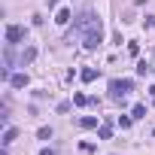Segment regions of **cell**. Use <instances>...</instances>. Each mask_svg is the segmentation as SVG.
<instances>
[{
	"instance_id": "cell-14",
	"label": "cell",
	"mask_w": 155,
	"mask_h": 155,
	"mask_svg": "<svg viewBox=\"0 0 155 155\" xmlns=\"http://www.w3.org/2000/svg\"><path fill=\"white\" fill-rule=\"evenodd\" d=\"M149 70H152V67H149V64H146V61H140V64H137V73H140V76H146V73H149Z\"/></svg>"
},
{
	"instance_id": "cell-3",
	"label": "cell",
	"mask_w": 155,
	"mask_h": 155,
	"mask_svg": "<svg viewBox=\"0 0 155 155\" xmlns=\"http://www.w3.org/2000/svg\"><path fill=\"white\" fill-rule=\"evenodd\" d=\"M28 37V31L21 28V25H9L6 28V46H15V43H21Z\"/></svg>"
},
{
	"instance_id": "cell-19",
	"label": "cell",
	"mask_w": 155,
	"mask_h": 155,
	"mask_svg": "<svg viewBox=\"0 0 155 155\" xmlns=\"http://www.w3.org/2000/svg\"><path fill=\"white\" fill-rule=\"evenodd\" d=\"M40 155H55V152H52V149H43V152H40Z\"/></svg>"
},
{
	"instance_id": "cell-10",
	"label": "cell",
	"mask_w": 155,
	"mask_h": 155,
	"mask_svg": "<svg viewBox=\"0 0 155 155\" xmlns=\"http://www.w3.org/2000/svg\"><path fill=\"white\" fill-rule=\"evenodd\" d=\"M67 21H70V9H61V12L55 15V25H61V28H64Z\"/></svg>"
},
{
	"instance_id": "cell-18",
	"label": "cell",
	"mask_w": 155,
	"mask_h": 155,
	"mask_svg": "<svg viewBox=\"0 0 155 155\" xmlns=\"http://www.w3.org/2000/svg\"><path fill=\"white\" fill-rule=\"evenodd\" d=\"M55 6H58V0H49V9H55Z\"/></svg>"
},
{
	"instance_id": "cell-15",
	"label": "cell",
	"mask_w": 155,
	"mask_h": 155,
	"mask_svg": "<svg viewBox=\"0 0 155 155\" xmlns=\"http://www.w3.org/2000/svg\"><path fill=\"white\" fill-rule=\"evenodd\" d=\"M128 55H134V58H137V55H140V46H137V43H128Z\"/></svg>"
},
{
	"instance_id": "cell-12",
	"label": "cell",
	"mask_w": 155,
	"mask_h": 155,
	"mask_svg": "<svg viewBox=\"0 0 155 155\" xmlns=\"http://www.w3.org/2000/svg\"><path fill=\"white\" fill-rule=\"evenodd\" d=\"M73 104H76V107H88L91 97H85V94H73Z\"/></svg>"
},
{
	"instance_id": "cell-9",
	"label": "cell",
	"mask_w": 155,
	"mask_h": 155,
	"mask_svg": "<svg viewBox=\"0 0 155 155\" xmlns=\"http://www.w3.org/2000/svg\"><path fill=\"white\" fill-rule=\"evenodd\" d=\"M34 55H37V49H34V46H28V49L21 52V67H25V64H31V61H34Z\"/></svg>"
},
{
	"instance_id": "cell-6",
	"label": "cell",
	"mask_w": 155,
	"mask_h": 155,
	"mask_svg": "<svg viewBox=\"0 0 155 155\" xmlns=\"http://www.w3.org/2000/svg\"><path fill=\"white\" fill-rule=\"evenodd\" d=\"M79 79H82V82H94V79H97V70H94V67H85V70L79 73Z\"/></svg>"
},
{
	"instance_id": "cell-1",
	"label": "cell",
	"mask_w": 155,
	"mask_h": 155,
	"mask_svg": "<svg viewBox=\"0 0 155 155\" xmlns=\"http://www.w3.org/2000/svg\"><path fill=\"white\" fill-rule=\"evenodd\" d=\"M76 31L82 34V46L88 52H94L101 43H104V21L94 15V12H82L76 18Z\"/></svg>"
},
{
	"instance_id": "cell-8",
	"label": "cell",
	"mask_w": 155,
	"mask_h": 155,
	"mask_svg": "<svg viewBox=\"0 0 155 155\" xmlns=\"http://www.w3.org/2000/svg\"><path fill=\"white\" fill-rule=\"evenodd\" d=\"M79 128H85V131L88 128H97V116H82L79 119Z\"/></svg>"
},
{
	"instance_id": "cell-17",
	"label": "cell",
	"mask_w": 155,
	"mask_h": 155,
	"mask_svg": "<svg viewBox=\"0 0 155 155\" xmlns=\"http://www.w3.org/2000/svg\"><path fill=\"white\" fill-rule=\"evenodd\" d=\"M131 119H134V116H119V125H122V128H131Z\"/></svg>"
},
{
	"instance_id": "cell-7",
	"label": "cell",
	"mask_w": 155,
	"mask_h": 155,
	"mask_svg": "<svg viewBox=\"0 0 155 155\" xmlns=\"http://www.w3.org/2000/svg\"><path fill=\"white\" fill-rule=\"evenodd\" d=\"M15 137H18V128H6V131H3V140H0V143H3V146H9Z\"/></svg>"
},
{
	"instance_id": "cell-4",
	"label": "cell",
	"mask_w": 155,
	"mask_h": 155,
	"mask_svg": "<svg viewBox=\"0 0 155 155\" xmlns=\"http://www.w3.org/2000/svg\"><path fill=\"white\" fill-rule=\"evenodd\" d=\"M9 85H12V88H25V85H28V73H12V76H9Z\"/></svg>"
},
{
	"instance_id": "cell-13",
	"label": "cell",
	"mask_w": 155,
	"mask_h": 155,
	"mask_svg": "<svg viewBox=\"0 0 155 155\" xmlns=\"http://www.w3.org/2000/svg\"><path fill=\"white\" fill-rule=\"evenodd\" d=\"M37 137H40V140H52V128H46V125H43V128L37 131Z\"/></svg>"
},
{
	"instance_id": "cell-2",
	"label": "cell",
	"mask_w": 155,
	"mask_h": 155,
	"mask_svg": "<svg viewBox=\"0 0 155 155\" xmlns=\"http://www.w3.org/2000/svg\"><path fill=\"white\" fill-rule=\"evenodd\" d=\"M134 88L131 79H110V97L113 101H125V94Z\"/></svg>"
},
{
	"instance_id": "cell-11",
	"label": "cell",
	"mask_w": 155,
	"mask_h": 155,
	"mask_svg": "<svg viewBox=\"0 0 155 155\" xmlns=\"http://www.w3.org/2000/svg\"><path fill=\"white\" fill-rule=\"evenodd\" d=\"M131 116H134V119H146V107H143V104H134V107H131Z\"/></svg>"
},
{
	"instance_id": "cell-5",
	"label": "cell",
	"mask_w": 155,
	"mask_h": 155,
	"mask_svg": "<svg viewBox=\"0 0 155 155\" xmlns=\"http://www.w3.org/2000/svg\"><path fill=\"white\" fill-rule=\"evenodd\" d=\"M97 137H101V140H110V137H113V119H107V122L97 128Z\"/></svg>"
},
{
	"instance_id": "cell-20",
	"label": "cell",
	"mask_w": 155,
	"mask_h": 155,
	"mask_svg": "<svg viewBox=\"0 0 155 155\" xmlns=\"http://www.w3.org/2000/svg\"><path fill=\"white\" fill-rule=\"evenodd\" d=\"M149 94H152V101H155V85H152V88H149Z\"/></svg>"
},
{
	"instance_id": "cell-16",
	"label": "cell",
	"mask_w": 155,
	"mask_h": 155,
	"mask_svg": "<svg viewBox=\"0 0 155 155\" xmlns=\"http://www.w3.org/2000/svg\"><path fill=\"white\" fill-rule=\"evenodd\" d=\"M70 107H73L70 101H61V104H58V113H70Z\"/></svg>"
}]
</instances>
